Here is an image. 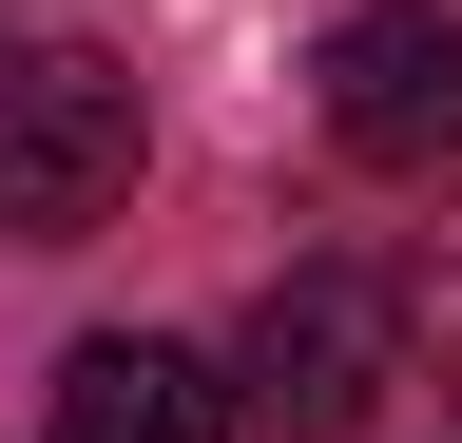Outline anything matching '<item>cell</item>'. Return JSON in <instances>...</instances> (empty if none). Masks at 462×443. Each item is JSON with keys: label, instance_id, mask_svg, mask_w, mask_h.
I'll list each match as a JSON object with an SVG mask.
<instances>
[{"label": "cell", "instance_id": "1", "mask_svg": "<svg viewBox=\"0 0 462 443\" xmlns=\"http://www.w3.org/2000/svg\"><path fill=\"white\" fill-rule=\"evenodd\" d=\"M385 385H404V309H385V270H366V251H289L212 405H231V443H366Z\"/></svg>", "mask_w": 462, "mask_h": 443}, {"label": "cell", "instance_id": "2", "mask_svg": "<svg viewBox=\"0 0 462 443\" xmlns=\"http://www.w3.org/2000/svg\"><path fill=\"white\" fill-rule=\"evenodd\" d=\"M135 78L97 59V39H0V232H97L116 193H135Z\"/></svg>", "mask_w": 462, "mask_h": 443}, {"label": "cell", "instance_id": "3", "mask_svg": "<svg viewBox=\"0 0 462 443\" xmlns=\"http://www.w3.org/2000/svg\"><path fill=\"white\" fill-rule=\"evenodd\" d=\"M309 97H328V154L443 174V154H462V20H443V0H346V20L309 39Z\"/></svg>", "mask_w": 462, "mask_h": 443}, {"label": "cell", "instance_id": "4", "mask_svg": "<svg viewBox=\"0 0 462 443\" xmlns=\"http://www.w3.org/2000/svg\"><path fill=\"white\" fill-rule=\"evenodd\" d=\"M58 443H231V405H212V366H193V347L97 328V347L58 366Z\"/></svg>", "mask_w": 462, "mask_h": 443}, {"label": "cell", "instance_id": "5", "mask_svg": "<svg viewBox=\"0 0 462 443\" xmlns=\"http://www.w3.org/2000/svg\"><path fill=\"white\" fill-rule=\"evenodd\" d=\"M385 309L424 328V347H443V385H462V212H443L424 251H404V290H385Z\"/></svg>", "mask_w": 462, "mask_h": 443}]
</instances>
